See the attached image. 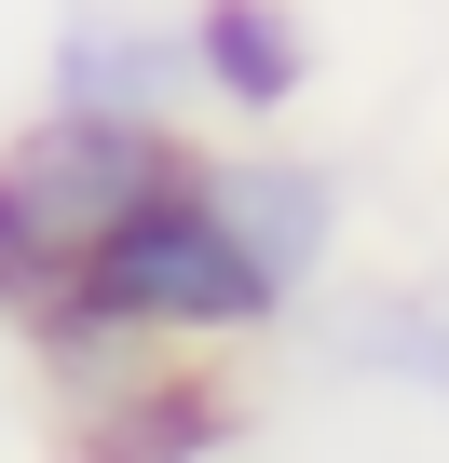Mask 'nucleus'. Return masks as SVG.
I'll return each mask as SVG.
<instances>
[{
    "label": "nucleus",
    "mask_w": 449,
    "mask_h": 463,
    "mask_svg": "<svg viewBox=\"0 0 449 463\" xmlns=\"http://www.w3.org/2000/svg\"><path fill=\"white\" fill-rule=\"evenodd\" d=\"M69 287H82L123 341H150V354H218V341H259V327H286V314H300V300L232 246V218L191 191V164H177L123 232H109V246H96Z\"/></svg>",
    "instance_id": "nucleus-1"
},
{
    "label": "nucleus",
    "mask_w": 449,
    "mask_h": 463,
    "mask_svg": "<svg viewBox=\"0 0 449 463\" xmlns=\"http://www.w3.org/2000/svg\"><path fill=\"white\" fill-rule=\"evenodd\" d=\"M191 164L177 123H109V109H28L14 137H0V218L28 232V246L55 273H82L109 232Z\"/></svg>",
    "instance_id": "nucleus-2"
},
{
    "label": "nucleus",
    "mask_w": 449,
    "mask_h": 463,
    "mask_svg": "<svg viewBox=\"0 0 449 463\" xmlns=\"http://www.w3.org/2000/svg\"><path fill=\"white\" fill-rule=\"evenodd\" d=\"M42 109H109V123H177L204 109V69H191V14L164 0H69L55 42H42Z\"/></svg>",
    "instance_id": "nucleus-3"
},
{
    "label": "nucleus",
    "mask_w": 449,
    "mask_h": 463,
    "mask_svg": "<svg viewBox=\"0 0 449 463\" xmlns=\"http://www.w3.org/2000/svg\"><path fill=\"white\" fill-rule=\"evenodd\" d=\"M191 191L232 218V246L286 287V300H313V287H341V232H354V191H341V164H313V150H191Z\"/></svg>",
    "instance_id": "nucleus-4"
},
{
    "label": "nucleus",
    "mask_w": 449,
    "mask_h": 463,
    "mask_svg": "<svg viewBox=\"0 0 449 463\" xmlns=\"http://www.w3.org/2000/svg\"><path fill=\"white\" fill-rule=\"evenodd\" d=\"M191 14V69H204V109L232 123H286L313 82H327V42L300 0H177Z\"/></svg>",
    "instance_id": "nucleus-5"
},
{
    "label": "nucleus",
    "mask_w": 449,
    "mask_h": 463,
    "mask_svg": "<svg viewBox=\"0 0 449 463\" xmlns=\"http://www.w3.org/2000/svg\"><path fill=\"white\" fill-rule=\"evenodd\" d=\"M313 314V354L341 368V382H381V395H422V409H449V287H313L300 300Z\"/></svg>",
    "instance_id": "nucleus-6"
},
{
    "label": "nucleus",
    "mask_w": 449,
    "mask_h": 463,
    "mask_svg": "<svg viewBox=\"0 0 449 463\" xmlns=\"http://www.w3.org/2000/svg\"><path fill=\"white\" fill-rule=\"evenodd\" d=\"M96 422H82V463H204L218 436H232V395L218 382H191V368H123V382H96L82 395Z\"/></svg>",
    "instance_id": "nucleus-7"
},
{
    "label": "nucleus",
    "mask_w": 449,
    "mask_h": 463,
    "mask_svg": "<svg viewBox=\"0 0 449 463\" xmlns=\"http://www.w3.org/2000/svg\"><path fill=\"white\" fill-rule=\"evenodd\" d=\"M55 287H69V273H55L42 246H28V232H14V218H0V327H28V314H42Z\"/></svg>",
    "instance_id": "nucleus-8"
}]
</instances>
